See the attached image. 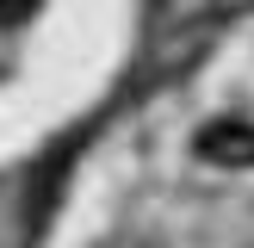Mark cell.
<instances>
[{"mask_svg": "<svg viewBox=\"0 0 254 248\" xmlns=\"http://www.w3.org/2000/svg\"><path fill=\"white\" fill-rule=\"evenodd\" d=\"M192 149L205 161H217V168H254V124L217 118V124H205V130L192 136Z\"/></svg>", "mask_w": 254, "mask_h": 248, "instance_id": "6da1fadb", "label": "cell"}, {"mask_svg": "<svg viewBox=\"0 0 254 248\" xmlns=\"http://www.w3.org/2000/svg\"><path fill=\"white\" fill-rule=\"evenodd\" d=\"M31 6H37V0H0V25H19V19H31Z\"/></svg>", "mask_w": 254, "mask_h": 248, "instance_id": "7a4b0ae2", "label": "cell"}]
</instances>
